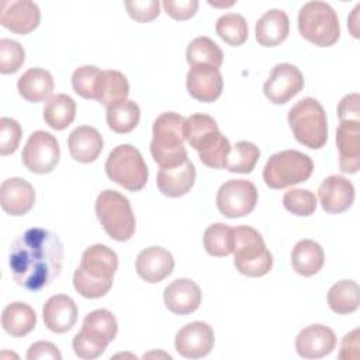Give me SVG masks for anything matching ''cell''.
I'll return each instance as SVG.
<instances>
[{
    "instance_id": "obj_1",
    "label": "cell",
    "mask_w": 360,
    "mask_h": 360,
    "mask_svg": "<svg viewBox=\"0 0 360 360\" xmlns=\"http://www.w3.org/2000/svg\"><path fill=\"white\" fill-rule=\"evenodd\" d=\"M63 245L59 236L35 226L24 231L11 245L8 266L17 285L28 291H39L60 273Z\"/></svg>"
},
{
    "instance_id": "obj_2",
    "label": "cell",
    "mask_w": 360,
    "mask_h": 360,
    "mask_svg": "<svg viewBox=\"0 0 360 360\" xmlns=\"http://www.w3.org/2000/svg\"><path fill=\"white\" fill-rule=\"evenodd\" d=\"M118 267L117 253L105 245L87 248L79 267L73 273V287L84 298H100L105 295L114 281Z\"/></svg>"
},
{
    "instance_id": "obj_3",
    "label": "cell",
    "mask_w": 360,
    "mask_h": 360,
    "mask_svg": "<svg viewBox=\"0 0 360 360\" xmlns=\"http://www.w3.org/2000/svg\"><path fill=\"white\" fill-rule=\"evenodd\" d=\"M186 139L198 152L200 160L211 169H224L231 143L208 114H193L186 120Z\"/></svg>"
},
{
    "instance_id": "obj_4",
    "label": "cell",
    "mask_w": 360,
    "mask_h": 360,
    "mask_svg": "<svg viewBox=\"0 0 360 360\" xmlns=\"http://www.w3.org/2000/svg\"><path fill=\"white\" fill-rule=\"evenodd\" d=\"M186 118L177 112H162L153 122L150 153L160 169H169L186 162L187 150L183 145L186 139Z\"/></svg>"
},
{
    "instance_id": "obj_5",
    "label": "cell",
    "mask_w": 360,
    "mask_h": 360,
    "mask_svg": "<svg viewBox=\"0 0 360 360\" xmlns=\"http://www.w3.org/2000/svg\"><path fill=\"white\" fill-rule=\"evenodd\" d=\"M117 332L118 322L111 311L98 308L89 312L83 319L80 332L73 338L75 354L84 360L100 357L108 343L115 339Z\"/></svg>"
},
{
    "instance_id": "obj_6",
    "label": "cell",
    "mask_w": 360,
    "mask_h": 360,
    "mask_svg": "<svg viewBox=\"0 0 360 360\" xmlns=\"http://www.w3.org/2000/svg\"><path fill=\"white\" fill-rule=\"evenodd\" d=\"M288 124L294 138L309 149H321L328 141L326 112L312 97H305L290 108Z\"/></svg>"
},
{
    "instance_id": "obj_7",
    "label": "cell",
    "mask_w": 360,
    "mask_h": 360,
    "mask_svg": "<svg viewBox=\"0 0 360 360\" xmlns=\"http://www.w3.org/2000/svg\"><path fill=\"white\" fill-rule=\"evenodd\" d=\"M233 264L248 277H262L273 267V256L262 235L250 226L233 228Z\"/></svg>"
},
{
    "instance_id": "obj_8",
    "label": "cell",
    "mask_w": 360,
    "mask_h": 360,
    "mask_svg": "<svg viewBox=\"0 0 360 360\" xmlns=\"http://www.w3.org/2000/svg\"><path fill=\"white\" fill-rule=\"evenodd\" d=\"M96 215L101 226L110 238L118 242H125L135 233V215L129 200L115 191L103 190L96 200Z\"/></svg>"
},
{
    "instance_id": "obj_9",
    "label": "cell",
    "mask_w": 360,
    "mask_h": 360,
    "mask_svg": "<svg viewBox=\"0 0 360 360\" xmlns=\"http://www.w3.org/2000/svg\"><path fill=\"white\" fill-rule=\"evenodd\" d=\"M298 30L304 39L316 46H332L340 37L336 11L325 1H308L298 13Z\"/></svg>"
},
{
    "instance_id": "obj_10",
    "label": "cell",
    "mask_w": 360,
    "mask_h": 360,
    "mask_svg": "<svg viewBox=\"0 0 360 360\" xmlns=\"http://www.w3.org/2000/svg\"><path fill=\"white\" fill-rule=\"evenodd\" d=\"M312 172L314 162L308 155L287 149L269 158L263 169V180L267 187L281 190L308 180Z\"/></svg>"
},
{
    "instance_id": "obj_11",
    "label": "cell",
    "mask_w": 360,
    "mask_h": 360,
    "mask_svg": "<svg viewBox=\"0 0 360 360\" xmlns=\"http://www.w3.org/2000/svg\"><path fill=\"white\" fill-rule=\"evenodd\" d=\"M104 169L110 180L129 191L142 190L148 181V166L141 152L129 143L115 146L110 152Z\"/></svg>"
},
{
    "instance_id": "obj_12",
    "label": "cell",
    "mask_w": 360,
    "mask_h": 360,
    "mask_svg": "<svg viewBox=\"0 0 360 360\" xmlns=\"http://www.w3.org/2000/svg\"><path fill=\"white\" fill-rule=\"evenodd\" d=\"M257 197V188L252 181L232 179L218 188L217 207L226 218H240L255 210Z\"/></svg>"
},
{
    "instance_id": "obj_13",
    "label": "cell",
    "mask_w": 360,
    "mask_h": 360,
    "mask_svg": "<svg viewBox=\"0 0 360 360\" xmlns=\"http://www.w3.org/2000/svg\"><path fill=\"white\" fill-rule=\"evenodd\" d=\"M60 156V149L56 138L46 131L32 132L22 149L21 159L24 166L38 174L52 172Z\"/></svg>"
},
{
    "instance_id": "obj_14",
    "label": "cell",
    "mask_w": 360,
    "mask_h": 360,
    "mask_svg": "<svg viewBox=\"0 0 360 360\" xmlns=\"http://www.w3.org/2000/svg\"><path fill=\"white\" fill-rule=\"evenodd\" d=\"M301 70L291 63H278L273 68L263 86V93L274 104H285L304 89Z\"/></svg>"
},
{
    "instance_id": "obj_15",
    "label": "cell",
    "mask_w": 360,
    "mask_h": 360,
    "mask_svg": "<svg viewBox=\"0 0 360 360\" xmlns=\"http://www.w3.org/2000/svg\"><path fill=\"white\" fill-rule=\"evenodd\" d=\"M214 330L202 321H194L180 328L174 338V346L180 356L201 359L210 354L214 347Z\"/></svg>"
},
{
    "instance_id": "obj_16",
    "label": "cell",
    "mask_w": 360,
    "mask_h": 360,
    "mask_svg": "<svg viewBox=\"0 0 360 360\" xmlns=\"http://www.w3.org/2000/svg\"><path fill=\"white\" fill-rule=\"evenodd\" d=\"M41 20L39 7L30 0L0 1V24L14 34L25 35L34 31Z\"/></svg>"
},
{
    "instance_id": "obj_17",
    "label": "cell",
    "mask_w": 360,
    "mask_h": 360,
    "mask_svg": "<svg viewBox=\"0 0 360 360\" xmlns=\"http://www.w3.org/2000/svg\"><path fill=\"white\" fill-rule=\"evenodd\" d=\"M186 84L188 94L202 103L215 101L222 94L224 89V80L219 69L205 63L190 68Z\"/></svg>"
},
{
    "instance_id": "obj_18",
    "label": "cell",
    "mask_w": 360,
    "mask_h": 360,
    "mask_svg": "<svg viewBox=\"0 0 360 360\" xmlns=\"http://www.w3.org/2000/svg\"><path fill=\"white\" fill-rule=\"evenodd\" d=\"M335 346V332L322 323H314L304 328L295 338V350L304 359L325 357L333 352Z\"/></svg>"
},
{
    "instance_id": "obj_19",
    "label": "cell",
    "mask_w": 360,
    "mask_h": 360,
    "mask_svg": "<svg viewBox=\"0 0 360 360\" xmlns=\"http://www.w3.org/2000/svg\"><path fill=\"white\" fill-rule=\"evenodd\" d=\"M319 202L328 214H340L349 210L354 201V187L343 176L326 177L318 188Z\"/></svg>"
},
{
    "instance_id": "obj_20",
    "label": "cell",
    "mask_w": 360,
    "mask_h": 360,
    "mask_svg": "<svg viewBox=\"0 0 360 360\" xmlns=\"http://www.w3.org/2000/svg\"><path fill=\"white\" fill-rule=\"evenodd\" d=\"M138 276L146 283H159L172 274L174 259L169 250L160 246H149L139 252L135 262Z\"/></svg>"
},
{
    "instance_id": "obj_21",
    "label": "cell",
    "mask_w": 360,
    "mask_h": 360,
    "mask_svg": "<svg viewBox=\"0 0 360 360\" xmlns=\"http://www.w3.org/2000/svg\"><path fill=\"white\" fill-rule=\"evenodd\" d=\"M339 166L343 173L360 169V121H340L336 129Z\"/></svg>"
},
{
    "instance_id": "obj_22",
    "label": "cell",
    "mask_w": 360,
    "mask_h": 360,
    "mask_svg": "<svg viewBox=\"0 0 360 360\" xmlns=\"http://www.w3.org/2000/svg\"><path fill=\"white\" fill-rule=\"evenodd\" d=\"M0 202L8 215H24L35 202L34 187L21 177L6 179L0 187Z\"/></svg>"
},
{
    "instance_id": "obj_23",
    "label": "cell",
    "mask_w": 360,
    "mask_h": 360,
    "mask_svg": "<svg viewBox=\"0 0 360 360\" xmlns=\"http://www.w3.org/2000/svg\"><path fill=\"white\" fill-rule=\"evenodd\" d=\"M163 301L173 314L188 315L200 307L201 290L190 278H177L165 288Z\"/></svg>"
},
{
    "instance_id": "obj_24",
    "label": "cell",
    "mask_w": 360,
    "mask_h": 360,
    "mask_svg": "<svg viewBox=\"0 0 360 360\" xmlns=\"http://www.w3.org/2000/svg\"><path fill=\"white\" fill-rule=\"evenodd\" d=\"M45 326L55 333L70 330L77 321V307L75 301L65 294H56L46 300L42 308Z\"/></svg>"
},
{
    "instance_id": "obj_25",
    "label": "cell",
    "mask_w": 360,
    "mask_h": 360,
    "mask_svg": "<svg viewBox=\"0 0 360 360\" xmlns=\"http://www.w3.org/2000/svg\"><path fill=\"white\" fill-rule=\"evenodd\" d=\"M195 181V167L187 159L179 166L160 169L156 176L159 191L167 197L177 198L187 194Z\"/></svg>"
},
{
    "instance_id": "obj_26",
    "label": "cell",
    "mask_w": 360,
    "mask_h": 360,
    "mask_svg": "<svg viewBox=\"0 0 360 360\" xmlns=\"http://www.w3.org/2000/svg\"><path fill=\"white\" fill-rule=\"evenodd\" d=\"M103 145L101 134L90 125H80L75 128L68 138L70 156L80 163L94 162L100 156Z\"/></svg>"
},
{
    "instance_id": "obj_27",
    "label": "cell",
    "mask_w": 360,
    "mask_h": 360,
    "mask_svg": "<svg viewBox=\"0 0 360 360\" xmlns=\"http://www.w3.org/2000/svg\"><path fill=\"white\" fill-rule=\"evenodd\" d=\"M290 20L285 11L278 8H271L266 11L256 22L255 34L256 41L262 46H276L280 45L288 37Z\"/></svg>"
},
{
    "instance_id": "obj_28",
    "label": "cell",
    "mask_w": 360,
    "mask_h": 360,
    "mask_svg": "<svg viewBox=\"0 0 360 360\" xmlns=\"http://www.w3.org/2000/svg\"><path fill=\"white\" fill-rule=\"evenodd\" d=\"M53 87L55 83L52 75L41 68L28 69L17 82L20 96L30 103H41L51 98Z\"/></svg>"
},
{
    "instance_id": "obj_29",
    "label": "cell",
    "mask_w": 360,
    "mask_h": 360,
    "mask_svg": "<svg viewBox=\"0 0 360 360\" xmlns=\"http://www.w3.org/2000/svg\"><path fill=\"white\" fill-rule=\"evenodd\" d=\"M325 263L322 246L312 239H301L295 243L291 252L292 269L304 277L316 274Z\"/></svg>"
},
{
    "instance_id": "obj_30",
    "label": "cell",
    "mask_w": 360,
    "mask_h": 360,
    "mask_svg": "<svg viewBox=\"0 0 360 360\" xmlns=\"http://www.w3.org/2000/svg\"><path fill=\"white\" fill-rule=\"evenodd\" d=\"M35 325L37 314L25 302L14 301L6 305L1 312V326L8 335L14 338L25 336L35 328Z\"/></svg>"
},
{
    "instance_id": "obj_31",
    "label": "cell",
    "mask_w": 360,
    "mask_h": 360,
    "mask_svg": "<svg viewBox=\"0 0 360 360\" xmlns=\"http://www.w3.org/2000/svg\"><path fill=\"white\" fill-rule=\"evenodd\" d=\"M129 94V83L127 77L118 70H103L97 90H96V100L105 105L111 107L117 103L127 100Z\"/></svg>"
},
{
    "instance_id": "obj_32",
    "label": "cell",
    "mask_w": 360,
    "mask_h": 360,
    "mask_svg": "<svg viewBox=\"0 0 360 360\" xmlns=\"http://www.w3.org/2000/svg\"><path fill=\"white\" fill-rule=\"evenodd\" d=\"M76 117V103L68 94H56L48 98L44 107L45 122L56 131L68 128Z\"/></svg>"
},
{
    "instance_id": "obj_33",
    "label": "cell",
    "mask_w": 360,
    "mask_h": 360,
    "mask_svg": "<svg viewBox=\"0 0 360 360\" xmlns=\"http://www.w3.org/2000/svg\"><path fill=\"white\" fill-rule=\"evenodd\" d=\"M359 304V285L353 280H340L328 291V305L339 315L357 311Z\"/></svg>"
},
{
    "instance_id": "obj_34",
    "label": "cell",
    "mask_w": 360,
    "mask_h": 360,
    "mask_svg": "<svg viewBox=\"0 0 360 360\" xmlns=\"http://www.w3.org/2000/svg\"><path fill=\"white\" fill-rule=\"evenodd\" d=\"M107 124L117 134L131 132L139 122L141 110L132 100H124L111 107H107Z\"/></svg>"
},
{
    "instance_id": "obj_35",
    "label": "cell",
    "mask_w": 360,
    "mask_h": 360,
    "mask_svg": "<svg viewBox=\"0 0 360 360\" xmlns=\"http://www.w3.org/2000/svg\"><path fill=\"white\" fill-rule=\"evenodd\" d=\"M186 58L190 66L205 63L219 69L224 62V53L221 48L208 37L194 38L187 46Z\"/></svg>"
},
{
    "instance_id": "obj_36",
    "label": "cell",
    "mask_w": 360,
    "mask_h": 360,
    "mask_svg": "<svg viewBox=\"0 0 360 360\" xmlns=\"http://www.w3.org/2000/svg\"><path fill=\"white\" fill-rule=\"evenodd\" d=\"M260 158V150L253 142L239 141L233 146L226 158L225 167L231 173H250Z\"/></svg>"
},
{
    "instance_id": "obj_37",
    "label": "cell",
    "mask_w": 360,
    "mask_h": 360,
    "mask_svg": "<svg viewBox=\"0 0 360 360\" xmlns=\"http://www.w3.org/2000/svg\"><path fill=\"white\" fill-rule=\"evenodd\" d=\"M202 243L208 255L215 257H224L233 250V228L217 222L210 225L202 236Z\"/></svg>"
},
{
    "instance_id": "obj_38",
    "label": "cell",
    "mask_w": 360,
    "mask_h": 360,
    "mask_svg": "<svg viewBox=\"0 0 360 360\" xmlns=\"http://www.w3.org/2000/svg\"><path fill=\"white\" fill-rule=\"evenodd\" d=\"M215 31L222 41L231 46L242 45L249 35L248 22L243 15L236 13H228L217 20Z\"/></svg>"
},
{
    "instance_id": "obj_39",
    "label": "cell",
    "mask_w": 360,
    "mask_h": 360,
    "mask_svg": "<svg viewBox=\"0 0 360 360\" xmlns=\"http://www.w3.org/2000/svg\"><path fill=\"white\" fill-rule=\"evenodd\" d=\"M103 70L93 65H83L72 75V86L83 98H96V90Z\"/></svg>"
},
{
    "instance_id": "obj_40",
    "label": "cell",
    "mask_w": 360,
    "mask_h": 360,
    "mask_svg": "<svg viewBox=\"0 0 360 360\" xmlns=\"http://www.w3.org/2000/svg\"><path fill=\"white\" fill-rule=\"evenodd\" d=\"M316 197L309 190L291 188L283 197V205L287 211L298 217H309L316 210Z\"/></svg>"
},
{
    "instance_id": "obj_41",
    "label": "cell",
    "mask_w": 360,
    "mask_h": 360,
    "mask_svg": "<svg viewBox=\"0 0 360 360\" xmlns=\"http://www.w3.org/2000/svg\"><path fill=\"white\" fill-rule=\"evenodd\" d=\"M25 60L24 48L13 39H0V72L3 75L15 73Z\"/></svg>"
},
{
    "instance_id": "obj_42",
    "label": "cell",
    "mask_w": 360,
    "mask_h": 360,
    "mask_svg": "<svg viewBox=\"0 0 360 360\" xmlns=\"http://www.w3.org/2000/svg\"><path fill=\"white\" fill-rule=\"evenodd\" d=\"M22 135L21 125L10 118L1 117L0 118V155L6 156L14 153L18 148L20 139Z\"/></svg>"
},
{
    "instance_id": "obj_43",
    "label": "cell",
    "mask_w": 360,
    "mask_h": 360,
    "mask_svg": "<svg viewBox=\"0 0 360 360\" xmlns=\"http://www.w3.org/2000/svg\"><path fill=\"white\" fill-rule=\"evenodd\" d=\"M125 8L129 17L138 22H149L160 13V3L158 0H134L125 1Z\"/></svg>"
},
{
    "instance_id": "obj_44",
    "label": "cell",
    "mask_w": 360,
    "mask_h": 360,
    "mask_svg": "<svg viewBox=\"0 0 360 360\" xmlns=\"http://www.w3.org/2000/svg\"><path fill=\"white\" fill-rule=\"evenodd\" d=\"M162 4L167 15L179 21L191 18L198 8L197 0H165Z\"/></svg>"
},
{
    "instance_id": "obj_45",
    "label": "cell",
    "mask_w": 360,
    "mask_h": 360,
    "mask_svg": "<svg viewBox=\"0 0 360 360\" xmlns=\"http://www.w3.org/2000/svg\"><path fill=\"white\" fill-rule=\"evenodd\" d=\"M360 96L359 93L346 94L338 105V117L340 121H360Z\"/></svg>"
},
{
    "instance_id": "obj_46",
    "label": "cell",
    "mask_w": 360,
    "mask_h": 360,
    "mask_svg": "<svg viewBox=\"0 0 360 360\" xmlns=\"http://www.w3.org/2000/svg\"><path fill=\"white\" fill-rule=\"evenodd\" d=\"M27 359L28 360H42V359H49V360H60L62 354L59 349L51 343V342H35L30 346L27 352Z\"/></svg>"
},
{
    "instance_id": "obj_47",
    "label": "cell",
    "mask_w": 360,
    "mask_h": 360,
    "mask_svg": "<svg viewBox=\"0 0 360 360\" xmlns=\"http://www.w3.org/2000/svg\"><path fill=\"white\" fill-rule=\"evenodd\" d=\"M339 357L343 359V360L359 357V329H354V330L349 332L343 338Z\"/></svg>"
},
{
    "instance_id": "obj_48",
    "label": "cell",
    "mask_w": 360,
    "mask_h": 360,
    "mask_svg": "<svg viewBox=\"0 0 360 360\" xmlns=\"http://www.w3.org/2000/svg\"><path fill=\"white\" fill-rule=\"evenodd\" d=\"M211 6L214 7H228V6H232L235 1H229V3H212V1H208Z\"/></svg>"
}]
</instances>
